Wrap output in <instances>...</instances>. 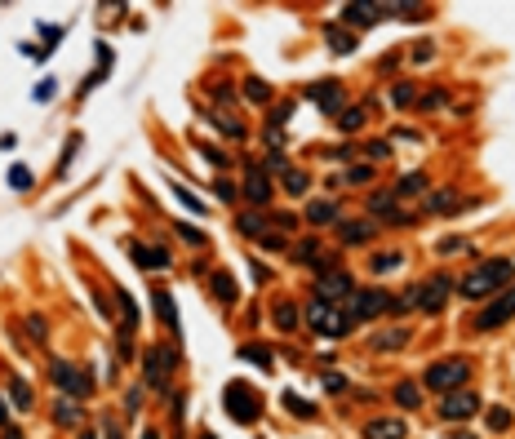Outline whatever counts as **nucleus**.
I'll return each instance as SVG.
<instances>
[{
  "label": "nucleus",
  "mask_w": 515,
  "mask_h": 439,
  "mask_svg": "<svg viewBox=\"0 0 515 439\" xmlns=\"http://www.w3.org/2000/svg\"><path fill=\"white\" fill-rule=\"evenodd\" d=\"M280 182H285V191H289V195H307V187H311L307 169H285V173H280Z\"/></svg>",
  "instance_id": "393cba45"
},
{
  "label": "nucleus",
  "mask_w": 515,
  "mask_h": 439,
  "mask_svg": "<svg viewBox=\"0 0 515 439\" xmlns=\"http://www.w3.org/2000/svg\"><path fill=\"white\" fill-rule=\"evenodd\" d=\"M129 253H134V262L138 266H147V271H164L169 266V249H160V244H129Z\"/></svg>",
  "instance_id": "2eb2a0df"
},
{
  "label": "nucleus",
  "mask_w": 515,
  "mask_h": 439,
  "mask_svg": "<svg viewBox=\"0 0 515 439\" xmlns=\"http://www.w3.org/2000/svg\"><path fill=\"white\" fill-rule=\"evenodd\" d=\"M5 439H23V431H13V426H5Z\"/></svg>",
  "instance_id": "bf43d9fd"
},
{
  "label": "nucleus",
  "mask_w": 515,
  "mask_h": 439,
  "mask_svg": "<svg viewBox=\"0 0 515 439\" xmlns=\"http://www.w3.org/2000/svg\"><path fill=\"white\" fill-rule=\"evenodd\" d=\"M27 333H31V342H45V319L40 315H27Z\"/></svg>",
  "instance_id": "a18cd8bd"
},
{
  "label": "nucleus",
  "mask_w": 515,
  "mask_h": 439,
  "mask_svg": "<svg viewBox=\"0 0 515 439\" xmlns=\"http://www.w3.org/2000/svg\"><path fill=\"white\" fill-rule=\"evenodd\" d=\"M511 280H515V262L511 258H493V262H480L475 271H467V280H462L458 289H462L467 302H480V297H489L493 289H506Z\"/></svg>",
  "instance_id": "f257e3e1"
},
{
  "label": "nucleus",
  "mask_w": 515,
  "mask_h": 439,
  "mask_svg": "<svg viewBox=\"0 0 515 439\" xmlns=\"http://www.w3.org/2000/svg\"><path fill=\"white\" fill-rule=\"evenodd\" d=\"M49 377H54V386H58V391H67V399H85L89 391H94V377L85 373V368H76V364H54V373H49Z\"/></svg>",
  "instance_id": "6e6552de"
},
{
  "label": "nucleus",
  "mask_w": 515,
  "mask_h": 439,
  "mask_svg": "<svg viewBox=\"0 0 515 439\" xmlns=\"http://www.w3.org/2000/svg\"><path fill=\"white\" fill-rule=\"evenodd\" d=\"M480 413V399L475 391H453V395H440V417L444 421H467Z\"/></svg>",
  "instance_id": "9d476101"
},
{
  "label": "nucleus",
  "mask_w": 515,
  "mask_h": 439,
  "mask_svg": "<svg viewBox=\"0 0 515 439\" xmlns=\"http://www.w3.org/2000/svg\"><path fill=\"white\" fill-rule=\"evenodd\" d=\"M182 364V355H178V346H152L142 355V377H147V386H152V391H169V373L174 368Z\"/></svg>",
  "instance_id": "39448f33"
},
{
  "label": "nucleus",
  "mask_w": 515,
  "mask_h": 439,
  "mask_svg": "<svg viewBox=\"0 0 515 439\" xmlns=\"http://www.w3.org/2000/svg\"><path fill=\"white\" fill-rule=\"evenodd\" d=\"M431 54H436V45H431V40L413 45V62H431Z\"/></svg>",
  "instance_id": "09e8293b"
},
{
  "label": "nucleus",
  "mask_w": 515,
  "mask_h": 439,
  "mask_svg": "<svg viewBox=\"0 0 515 439\" xmlns=\"http://www.w3.org/2000/svg\"><path fill=\"white\" fill-rule=\"evenodd\" d=\"M311 103L329 111V115H342V80H320L311 84Z\"/></svg>",
  "instance_id": "f8f14e48"
},
{
  "label": "nucleus",
  "mask_w": 515,
  "mask_h": 439,
  "mask_svg": "<svg viewBox=\"0 0 515 439\" xmlns=\"http://www.w3.org/2000/svg\"><path fill=\"white\" fill-rule=\"evenodd\" d=\"M307 324L320 333V337H346L356 319H351V311H338L334 302H320V297H315L311 307H307Z\"/></svg>",
  "instance_id": "20e7f679"
},
{
  "label": "nucleus",
  "mask_w": 515,
  "mask_h": 439,
  "mask_svg": "<svg viewBox=\"0 0 515 439\" xmlns=\"http://www.w3.org/2000/svg\"><path fill=\"white\" fill-rule=\"evenodd\" d=\"M76 147H80V138H67V147H62V160H58V169H72V156H76Z\"/></svg>",
  "instance_id": "603ef678"
},
{
  "label": "nucleus",
  "mask_w": 515,
  "mask_h": 439,
  "mask_svg": "<svg viewBox=\"0 0 515 439\" xmlns=\"http://www.w3.org/2000/svg\"><path fill=\"white\" fill-rule=\"evenodd\" d=\"M142 439H160V431H152V426H147V431H142Z\"/></svg>",
  "instance_id": "052dcab7"
},
{
  "label": "nucleus",
  "mask_w": 515,
  "mask_h": 439,
  "mask_svg": "<svg viewBox=\"0 0 515 439\" xmlns=\"http://www.w3.org/2000/svg\"><path fill=\"white\" fill-rule=\"evenodd\" d=\"M471 249V240H462V235H448V240H440V253H462Z\"/></svg>",
  "instance_id": "c03bdc74"
},
{
  "label": "nucleus",
  "mask_w": 515,
  "mask_h": 439,
  "mask_svg": "<svg viewBox=\"0 0 515 439\" xmlns=\"http://www.w3.org/2000/svg\"><path fill=\"white\" fill-rule=\"evenodd\" d=\"M120 315H125V329H120V333L129 337V333L138 329V307H134V302H129V293H120Z\"/></svg>",
  "instance_id": "e433bc0d"
},
{
  "label": "nucleus",
  "mask_w": 515,
  "mask_h": 439,
  "mask_svg": "<svg viewBox=\"0 0 515 439\" xmlns=\"http://www.w3.org/2000/svg\"><path fill=\"white\" fill-rule=\"evenodd\" d=\"M400 266H404L400 253H378V258L369 262V271H373V275H391V271H400Z\"/></svg>",
  "instance_id": "c756f323"
},
{
  "label": "nucleus",
  "mask_w": 515,
  "mask_h": 439,
  "mask_svg": "<svg viewBox=\"0 0 515 439\" xmlns=\"http://www.w3.org/2000/svg\"><path fill=\"white\" fill-rule=\"evenodd\" d=\"M236 231L240 235H267V217H262V213H240L236 217Z\"/></svg>",
  "instance_id": "cd10ccee"
},
{
  "label": "nucleus",
  "mask_w": 515,
  "mask_h": 439,
  "mask_svg": "<svg viewBox=\"0 0 515 439\" xmlns=\"http://www.w3.org/2000/svg\"><path fill=\"white\" fill-rule=\"evenodd\" d=\"M338 129H342V133H360V129H364V107H346V111L338 115Z\"/></svg>",
  "instance_id": "473e14b6"
},
{
  "label": "nucleus",
  "mask_w": 515,
  "mask_h": 439,
  "mask_svg": "<svg viewBox=\"0 0 515 439\" xmlns=\"http://www.w3.org/2000/svg\"><path fill=\"white\" fill-rule=\"evenodd\" d=\"M103 439H120V431H115V421H107V426H103Z\"/></svg>",
  "instance_id": "4d7b16f0"
},
{
  "label": "nucleus",
  "mask_w": 515,
  "mask_h": 439,
  "mask_svg": "<svg viewBox=\"0 0 515 439\" xmlns=\"http://www.w3.org/2000/svg\"><path fill=\"white\" fill-rule=\"evenodd\" d=\"M418 191H426V173H409V178H400V187H395V200H400V195H418Z\"/></svg>",
  "instance_id": "f704fd0d"
},
{
  "label": "nucleus",
  "mask_w": 515,
  "mask_h": 439,
  "mask_svg": "<svg viewBox=\"0 0 515 439\" xmlns=\"http://www.w3.org/2000/svg\"><path fill=\"white\" fill-rule=\"evenodd\" d=\"M80 439H94V435H80Z\"/></svg>",
  "instance_id": "0e129e2a"
},
{
  "label": "nucleus",
  "mask_w": 515,
  "mask_h": 439,
  "mask_svg": "<svg viewBox=\"0 0 515 439\" xmlns=\"http://www.w3.org/2000/svg\"><path fill=\"white\" fill-rule=\"evenodd\" d=\"M342 23H346V27H373V23H378V5H364V0H351V5L342 9Z\"/></svg>",
  "instance_id": "f3484780"
},
{
  "label": "nucleus",
  "mask_w": 515,
  "mask_h": 439,
  "mask_svg": "<svg viewBox=\"0 0 515 439\" xmlns=\"http://www.w3.org/2000/svg\"><path fill=\"white\" fill-rule=\"evenodd\" d=\"M364 156H369V160H387L391 156V142H364Z\"/></svg>",
  "instance_id": "a19ab883"
},
{
  "label": "nucleus",
  "mask_w": 515,
  "mask_h": 439,
  "mask_svg": "<svg viewBox=\"0 0 515 439\" xmlns=\"http://www.w3.org/2000/svg\"><path fill=\"white\" fill-rule=\"evenodd\" d=\"M324 391H329V395L346 391V377H342V373H324Z\"/></svg>",
  "instance_id": "de8ad7c7"
},
{
  "label": "nucleus",
  "mask_w": 515,
  "mask_h": 439,
  "mask_svg": "<svg viewBox=\"0 0 515 439\" xmlns=\"http://www.w3.org/2000/svg\"><path fill=\"white\" fill-rule=\"evenodd\" d=\"M240 360L244 364H258V368H271V350L267 346H240Z\"/></svg>",
  "instance_id": "72a5a7b5"
},
{
  "label": "nucleus",
  "mask_w": 515,
  "mask_h": 439,
  "mask_svg": "<svg viewBox=\"0 0 515 439\" xmlns=\"http://www.w3.org/2000/svg\"><path fill=\"white\" fill-rule=\"evenodd\" d=\"M213 129L227 133V138H244V125L236 120V115H213Z\"/></svg>",
  "instance_id": "c9c22d12"
},
{
  "label": "nucleus",
  "mask_w": 515,
  "mask_h": 439,
  "mask_svg": "<svg viewBox=\"0 0 515 439\" xmlns=\"http://www.w3.org/2000/svg\"><path fill=\"white\" fill-rule=\"evenodd\" d=\"M244 98H249V103H271V84L258 80V76H249L244 80Z\"/></svg>",
  "instance_id": "7c9ffc66"
},
{
  "label": "nucleus",
  "mask_w": 515,
  "mask_h": 439,
  "mask_svg": "<svg viewBox=\"0 0 515 439\" xmlns=\"http://www.w3.org/2000/svg\"><path fill=\"white\" fill-rule=\"evenodd\" d=\"M342 240H346V244L373 240V222H369V217H364V222H342Z\"/></svg>",
  "instance_id": "a878e982"
},
{
  "label": "nucleus",
  "mask_w": 515,
  "mask_h": 439,
  "mask_svg": "<svg viewBox=\"0 0 515 439\" xmlns=\"http://www.w3.org/2000/svg\"><path fill=\"white\" fill-rule=\"evenodd\" d=\"M200 156H205V160H213V164H218V169H227V164H231V160L222 156L218 147H200Z\"/></svg>",
  "instance_id": "3c124183"
},
{
  "label": "nucleus",
  "mask_w": 515,
  "mask_h": 439,
  "mask_svg": "<svg viewBox=\"0 0 515 439\" xmlns=\"http://www.w3.org/2000/svg\"><path fill=\"white\" fill-rule=\"evenodd\" d=\"M178 235L187 244H205V231H196V227H187V222H178Z\"/></svg>",
  "instance_id": "49530a36"
},
{
  "label": "nucleus",
  "mask_w": 515,
  "mask_h": 439,
  "mask_svg": "<svg viewBox=\"0 0 515 439\" xmlns=\"http://www.w3.org/2000/svg\"><path fill=\"white\" fill-rule=\"evenodd\" d=\"M485 421H489V431H506V426H511V413H506V409H489Z\"/></svg>",
  "instance_id": "ea45409f"
},
{
  "label": "nucleus",
  "mask_w": 515,
  "mask_h": 439,
  "mask_svg": "<svg viewBox=\"0 0 515 439\" xmlns=\"http://www.w3.org/2000/svg\"><path fill=\"white\" fill-rule=\"evenodd\" d=\"M467 377H471V364L462 360V355H453V360L426 364L422 386H426V391H436V395H453V391H462V386H467Z\"/></svg>",
  "instance_id": "f03ea898"
},
{
  "label": "nucleus",
  "mask_w": 515,
  "mask_h": 439,
  "mask_svg": "<svg viewBox=\"0 0 515 439\" xmlns=\"http://www.w3.org/2000/svg\"><path fill=\"white\" fill-rule=\"evenodd\" d=\"M346 178H351V182H369V178H373V169H364V164H360V169H351Z\"/></svg>",
  "instance_id": "6e6d98bb"
},
{
  "label": "nucleus",
  "mask_w": 515,
  "mask_h": 439,
  "mask_svg": "<svg viewBox=\"0 0 515 439\" xmlns=\"http://www.w3.org/2000/svg\"><path fill=\"white\" fill-rule=\"evenodd\" d=\"M382 311H395V297H391V293H382V289H364V293H356L351 319H378Z\"/></svg>",
  "instance_id": "9b49d317"
},
{
  "label": "nucleus",
  "mask_w": 515,
  "mask_h": 439,
  "mask_svg": "<svg viewBox=\"0 0 515 439\" xmlns=\"http://www.w3.org/2000/svg\"><path fill=\"white\" fill-rule=\"evenodd\" d=\"M364 439H409L404 417H373L364 421Z\"/></svg>",
  "instance_id": "ddd939ff"
},
{
  "label": "nucleus",
  "mask_w": 515,
  "mask_h": 439,
  "mask_svg": "<svg viewBox=\"0 0 515 439\" xmlns=\"http://www.w3.org/2000/svg\"><path fill=\"white\" fill-rule=\"evenodd\" d=\"M324 45L334 49V54H356V31L342 27V23H329L324 27Z\"/></svg>",
  "instance_id": "dca6fc26"
},
{
  "label": "nucleus",
  "mask_w": 515,
  "mask_h": 439,
  "mask_svg": "<svg viewBox=\"0 0 515 439\" xmlns=\"http://www.w3.org/2000/svg\"><path fill=\"white\" fill-rule=\"evenodd\" d=\"M200 439H213V435H209V431H205V435H200Z\"/></svg>",
  "instance_id": "e2e57ef3"
},
{
  "label": "nucleus",
  "mask_w": 515,
  "mask_h": 439,
  "mask_svg": "<svg viewBox=\"0 0 515 439\" xmlns=\"http://www.w3.org/2000/svg\"><path fill=\"white\" fill-rule=\"evenodd\" d=\"M152 302H156V315L169 324V333H178V307H174V297L169 293H152Z\"/></svg>",
  "instance_id": "b1692460"
},
{
  "label": "nucleus",
  "mask_w": 515,
  "mask_h": 439,
  "mask_svg": "<svg viewBox=\"0 0 515 439\" xmlns=\"http://www.w3.org/2000/svg\"><path fill=\"white\" fill-rule=\"evenodd\" d=\"M0 426H9V409H5V399H0Z\"/></svg>",
  "instance_id": "13d9d810"
},
{
  "label": "nucleus",
  "mask_w": 515,
  "mask_h": 439,
  "mask_svg": "<svg viewBox=\"0 0 515 439\" xmlns=\"http://www.w3.org/2000/svg\"><path fill=\"white\" fill-rule=\"evenodd\" d=\"M174 195H178V200H182V205H187L191 213H205V205H200V200H196V195H191L187 187H174Z\"/></svg>",
  "instance_id": "37998d69"
},
{
  "label": "nucleus",
  "mask_w": 515,
  "mask_h": 439,
  "mask_svg": "<svg viewBox=\"0 0 515 439\" xmlns=\"http://www.w3.org/2000/svg\"><path fill=\"white\" fill-rule=\"evenodd\" d=\"M315 293H320V302H334V307H338V297H351L356 284H351V275H346V271H329V262H320Z\"/></svg>",
  "instance_id": "1a4fd4ad"
},
{
  "label": "nucleus",
  "mask_w": 515,
  "mask_h": 439,
  "mask_svg": "<svg viewBox=\"0 0 515 439\" xmlns=\"http://www.w3.org/2000/svg\"><path fill=\"white\" fill-rule=\"evenodd\" d=\"M506 319H515V284H511L502 297H493L489 307L471 319V324H475V333H493V329H502Z\"/></svg>",
  "instance_id": "0eeeda50"
},
{
  "label": "nucleus",
  "mask_w": 515,
  "mask_h": 439,
  "mask_svg": "<svg viewBox=\"0 0 515 439\" xmlns=\"http://www.w3.org/2000/svg\"><path fill=\"white\" fill-rule=\"evenodd\" d=\"M426 205H431V213H444V217H448V213H458V209H462V195H458L453 187H444V191H431V195H426Z\"/></svg>",
  "instance_id": "a211bd4d"
},
{
  "label": "nucleus",
  "mask_w": 515,
  "mask_h": 439,
  "mask_svg": "<svg viewBox=\"0 0 515 439\" xmlns=\"http://www.w3.org/2000/svg\"><path fill=\"white\" fill-rule=\"evenodd\" d=\"M334 217H338L334 200H311V205H307V222L311 227H324V222H334Z\"/></svg>",
  "instance_id": "6ab92c4d"
},
{
  "label": "nucleus",
  "mask_w": 515,
  "mask_h": 439,
  "mask_svg": "<svg viewBox=\"0 0 515 439\" xmlns=\"http://www.w3.org/2000/svg\"><path fill=\"white\" fill-rule=\"evenodd\" d=\"M391 395H395L400 409H422V382H400Z\"/></svg>",
  "instance_id": "aec40b11"
},
{
  "label": "nucleus",
  "mask_w": 515,
  "mask_h": 439,
  "mask_svg": "<svg viewBox=\"0 0 515 439\" xmlns=\"http://www.w3.org/2000/svg\"><path fill=\"white\" fill-rule=\"evenodd\" d=\"M320 258V240H302V244H293V262H315Z\"/></svg>",
  "instance_id": "4c0bfd02"
},
{
  "label": "nucleus",
  "mask_w": 515,
  "mask_h": 439,
  "mask_svg": "<svg viewBox=\"0 0 515 439\" xmlns=\"http://www.w3.org/2000/svg\"><path fill=\"white\" fill-rule=\"evenodd\" d=\"M54 89H58V84L45 80V84H36V93H31V98H36V103H49V98H54Z\"/></svg>",
  "instance_id": "864d4df0"
},
{
  "label": "nucleus",
  "mask_w": 515,
  "mask_h": 439,
  "mask_svg": "<svg viewBox=\"0 0 515 439\" xmlns=\"http://www.w3.org/2000/svg\"><path fill=\"white\" fill-rule=\"evenodd\" d=\"M391 103L395 107H413V103H418V84H409V80L391 84Z\"/></svg>",
  "instance_id": "2f4dec72"
},
{
  "label": "nucleus",
  "mask_w": 515,
  "mask_h": 439,
  "mask_svg": "<svg viewBox=\"0 0 515 439\" xmlns=\"http://www.w3.org/2000/svg\"><path fill=\"white\" fill-rule=\"evenodd\" d=\"M404 342H409V329H382L373 337V350H400Z\"/></svg>",
  "instance_id": "412c9836"
},
{
  "label": "nucleus",
  "mask_w": 515,
  "mask_h": 439,
  "mask_svg": "<svg viewBox=\"0 0 515 439\" xmlns=\"http://www.w3.org/2000/svg\"><path fill=\"white\" fill-rule=\"evenodd\" d=\"M244 200L249 205H267L271 200V182H267V173H262L258 164H249V173H244Z\"/></svg>",
  "instance_id": "4468645a"
},
{
  "label": "nucleus",
  "mask_w": 515,
  "mask_h": 439,
  "mask_svg": "<svg viewBox=\"0 0 515 439\" xmlns=\"http://www.w3.org/2000/svg\"><path fill=\"white\" fill-rule=\"evenodd\" d=\"M209 289H213V297H218V302H236V280H231L227 271H213L209 275Z\"/></svg>",
  "instance_id": "4be33fe9"
},
{
  "label": "nucleus",
  "mask_w": 515,
  "mask_h": 439,
  "mask_svg": "<svg viewBox=\"0 0 515 439\" xmlns=\"http://www.w3.org/2000/svg\"><path fill=\"white\" fill-rule=\"evenodd\" d=\"M9 182H13L18 191H27V187H31V173H27L23 164H13V169H9Z\"/></svg>",
  "instance_id": "79ce46f5"
},
{
  "label": "nucleus",
  "mask_w": 515,
  "mask_h": 439,
  "mask_svg": "<svg viewBox=\"0 0 515 439\" xmlns=\"http://www.w3.org/2000/svg\"><path fill=\"white\" fill-rule=\"evenodd\" d=\"M54 421H58V426H80L76 399H58V404H54Z\"/></svg>",
  "instance_id": "c85d7f7f"
},
{
  "label": "nucleus",
  "mask_w": 515,
  "mask_h": 439,
  "mask_svg": "<svg viewBox=\"0 0 515 439\" xmlns=\"http://www.w3.org/2000/svg\"><path fill=\"white\" fill-rule=\"evenodd\" d=\"M213 195H222V200H236V187H231L227 178H213Z\"/></svg>",
  "instance_id": "8fccbe9b"
},
{
  "label": "nucleus",
  "mask_w": 515,
  "mask_h": 439,
  "mask_svg": "<svg viewBox=\"0 0 515 439\" xmlns=\"http://www.w3.org/2000/svg\"><path fill=\"white\" fill-rule=\"evenodd\" d=\"M298 319H302V315H298L293 302H276V329H280V333H293Z\"/></svg>",
  "instance_id": "bb28decb"
},
{
  "label": "nucleus",
  "mask_w": 515,
  "mask_h": 439,
  "mask_svg": "<svg viewBox=\"0 0 515 439\" xmlns=\"http://www.w3.org/2000/svg\"><path fill=\"white\" fill-rule=\"evenodd\" d=\"M418 107H426V111H431V107H444V93H440V89H436V93H422Z\"/></svg>",
  "instance_id": "5fc2aeb1"
},
{
  "label": "nucleus",
  "mask_w": 515,
  "mask_h": 439,
  "mask_svg": "<svg viewBox=\"0 0 515 439\" xmlns=\"http://www.w3.org/2000/svg\"><path fill=\"white\" fill-rule=\"evenodd\" d=\"M453 439H475V435H471V431H458V435H453Z\"/></svg>",
  "instance_id": "680f3d73"
},
{
  "label": "nucleus",
  "mask_w": 515,
  "mask_h": 439,
  "mask_svg": "<svg viewBox=\"0 0 515 439\" xmlns=\"http://www.w3.org/2000/svg\"><path fill=\"white\" fill-rule=\"evenodd\" d=\"M448 293H453V280L448 275H436V280H426V284H418V289H409L400 302L409 311H426V315H436L444 302H448Z\"/></svg>",
  "instance_id": "423d86ee"
},
{
  "label": "nucleus",
  "mask_w": 515,
  "mask_h": 439,
  "mask_svg": "<svg viewBox=\"0 0 515 439\" xmlns=\"http://www.w3.org/2000/svg\"><path fill=\"white\" fill-rule=\"evenodd\" d=\"M9 395H13V409H18V413L31 409V386H27L23 373H13V377H9Z\"/></svg>",
  "instance_id": "5701e85b"
},
{
  "label": "nucleus",
  "mask_w": 515,
  "mask_h": 439,
  "mask_svg": "<svg viewBox=\"0 0 515 439\" xmlns=\"http://www.w3.org/2000/svg\"><path fill=\"white\" fill-rule=\"evenodd\" d=\"M222 409L231 413V421H240V426H249V421H258V413H262V395L254 391L249 382H227L222 386Z\"/></svg>",
  "instance_id": "7ed1b4c3"
},
{
  "label": "nucleus",
  "mask_w": 515,
  "mask_h": 439,
  "mask_svg": "<svg viewBox=\"0 0 515 439\" xmlns=\"http://www.w3.org/2000/svg\"><path fill=\"white\" fill-rule=\"evenodd\" d=\"M285 409H289V413H298V417H315V409H311V404H307L302 395H293V391H285Z\"/></svg>",
  "instance_id": "58836bf2"
}]
</instances>
